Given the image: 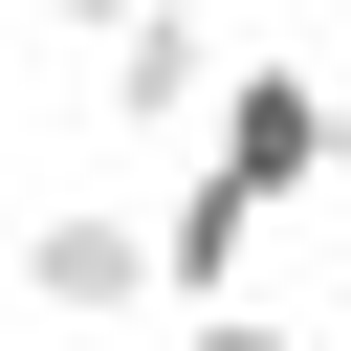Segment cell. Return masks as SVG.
Wrapping results in <instances>:
<instances>
[{"label": "cell", "instance_id": "obj_2", "mask_svg": "<svg viewBox=\"0 0 351 351\" xmlns=\"http://www.w3.org/2000/svg\"><path fill=\"white\" fill-rule=\"evenodd\" d=\"M0 263H22L44 329H176V241H154V197H44Z\"/></svg>", "mask_w": 351, "mask_h": 351}, {"label": "cell", "instance_id": "obj_3", "mask_svg": "<svg viewBox=\"0 0 351 351\" xmlns=\"http://www.w3.org/2000/svg\"><path fill=\"white\" fill-rule=\"evenodd\" d=\"M88 66H110V132H219V88H241V44H219L197 0H154V22H110Z\"/></svg>", "mask_w": 351, "mask_h": 351}, {"label": "cell", "instance_id": "obj_5", "mask_svg": "<svg viewBox=\"0 0 351 351\" xmlns=\"http://www.w3.org/2000/svg\"><path fill=\"white\" fill-rule=\"evenodd\" d=\"M0 22H44V44H110V22H154V0H0Z\"/></svg>", "mask_w": 351, "mask_h": 351}, {"label": "cell", "instance_id": "obj_4", "mask_svg": "<svg viewBox=\"0 0 351 351\" xmlns=\"http://www.w3.org/2000/svg\"><path fill=\"white\" fill-rule=\"evenodd\" d=\"M176 351H329V329H307V307H197Z\"/></svg>", "mask_w": 351, "mask_h": 351}, {"label": "cell", "instance_id": "obj_1", "mask_svg": "<svg viewBox=\"0 0 351 351\" xmlns=\"http://www.w3.org/2000/svg\"><path fill=\"white\" fill-rule=\"evenodd\" d=\"M197 197H241V219L351 197V88H329V66H241V88H219V132H197Z\"/></svg>", "mask_w": 351, "mask_h": 351}]
</instances>
